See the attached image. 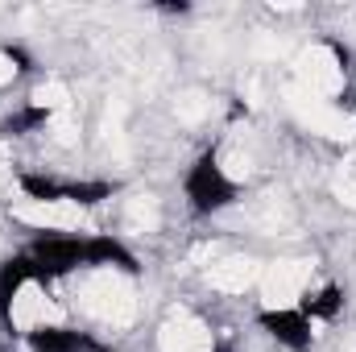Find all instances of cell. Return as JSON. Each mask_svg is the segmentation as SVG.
<instances>
[{"mask_svg":"<svg viewBox=\"0 0 356 352\" xmlns=\"http://www.w3.org/2000/svg\"><path fill=\"white\" fill-rule=\"evenodd\" d=\"M25 344H29V352H108L104 340H95V332H83V328H75V323L38 328Z\"/></svg>","mask_w":356,"mask_h":352,"instance_id":"5","label":"cell"},{"mask_svg":"<svg viewBox=\"0 0 356 352\" xmlns=\"http://www.w3.org/2000/svg\"><path fill=\"white\" fill-rule=\"evenodd\" d=\"M17 186L29 203H42V207H63V203L95 207V203L112 199V191H116L112 182H95V178H58V175H29V170L17 178Z\"/></svg>","mask_w":356,"mask_h":352,"instance_id":"3","label":"cell"},{"mask_svg":"<svg viewBox=\"0 0 356 352\" xmlns=\"http://www.w3.org/2000/svg\"><path fill=\"white\" fill-rule=\"evenodd\" d=\"M67 323V303L58 298V282L46 278L29 257L0 265V328L8 340H29L38 328Z\"/></svg>","mask_w":356,"mask_h":352,"instance_id":"1","label":"cell"},{"mask_svg":"<svg viewBox=\"0 0 356 352\" xmlns=\"http://www.w3.org/2000/svg\"><path fill=\"white\" fill-rule=\"evenodd\" d=\"M182 195H186L191 211H199V216H216V211H224V207L236 203L241 182L228 175V166L220 162V150H203V154L191 162L186 178H182Z\"/></svg>","mask_w":356,"mask_h":352,"instance_id":"2","label":"cell"},{"mask_svg":"<svg viewBox=\"0 0 356 352\" xmlns=\"http://www.w3.org/2000/svg\"><path fill=\"white\" fill-rule=\"evenodd\" d=\"M257 328H261L282 352H307L311 340H315V323H311L294 303H290V307H266V311H257Z\"/></svg>","mask_w":356,"mask_h":352,"instance_id":"4","label":"cell"},{"mask_svg":"<svg viewBox=\"0 0 356 352\" xmlns=\"http://www.w3.org/2000/svg\"><path fill=\"white\" fill-rule=\"evenodd\" d=\"M315 328L319 323H332V319H340V311H344V286H336V282H323V286H311V290H302V298L294 303Z\"/></svg>","mask_w":356,"mask_h":352,"instance_id":"6","label":"cell"},{"mask_svg":"<svg viewBox=\"0 0 356 352\" xmlns=\"http://www.w3.org/2000/svg\"><path fill=\"white\" fill-rule=\"evenodd\" d=\"M0 54L13 63V71H21V75H29V71H33V58H29V50H25V46H4Z\"/></svg>","mask_w":356,"mask_h":352,"instance_id":"7","label":"cell"},{"mask_svg":"<svg viewBox=\"0 0 356 352\" xmlns=\"http://www.w3.org/2000/svg\"><path fill=\"white\" fill-rule=\"evenodd\" d=\"M340 108H344L348 116H356V83H344V88H340Z\"/></svg>","mask_w":356,"mask_h":352,"instance_id":"8","label":"cell"}]
</instances>
